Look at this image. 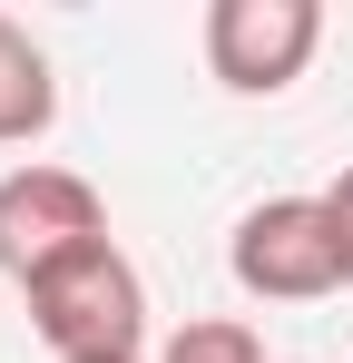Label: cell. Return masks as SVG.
Wrapping results in <instances>:
<instances>
[{
	"label": "cell",
	"instance_id": "1",
	"mask_svg": "<svg viewBox=\"0 0 353 363\" xmlns=\"http://www.w3.org/2000/svg\"><path fill=\"white\" fill-rule=\"evenodd\" d=\"M20 295H30V324H40L50 363H147V275L128 265L118 236L59 255Z\"/></svg>",
	"mask_w": 353,
	"mask_h": 363
},
{
	"label": "cell",
	"instance_id": "2",
	"mask_svg": "<svg viewBox=\"0 0 353 363\" xmlns=\"http://www.w3.org/2000/svg\"><path fill=\"white\" fill-rule=\"evenodd\" d=\"M226 265H235V285L255 304H324L334 285H353L324 196H265V206H245L235 236H226Z\"/></svg>",
	"mask_w": 353,
	"mask_h": 363
},
{
	"label": "cell",
	"instance_id": "3",
	"mask_svg": "<svg viewBox=\"0 0 353 363\" xmlns=\"http://www.w3.org/2000/svg\"><path fill=\"white\" fill-rule=\"evenodd\" d=\"M99 236H108V196L79 177V167L20 157V167L0 177V275H10V285L50 275L59 255H79V245H99Z\"/></svg>",
	"mask_w": 353,
	"mask_h": 363
},
{
	"label": "cell",
	"instance_id": "4",
	"mask_svg": "<svg viewBox=\"0 0 353 363\" xmlns=\"http://www.w3.org/2000/svg\"><path fill=\"white\" fill-rule=\"evenodd\" d=\"M324 50V10L314 0H216L206 10V69L235 99H285Z\"/></svg>",
	"mask_w": 353,
	"mask_h": 363
},
{
	"label": "cell",
	"instance_id": "5",
	"mask_svg": "<svg viewBox=\"0 0 353 363\" xmlns=\"http://www.w3.org/2000/svg\"><path fill=\"white\" fill-rule=\"evenodd\" d=\"M59 128V79H50V50L0 10V147H40Z\"/></svg>",
	"mask_w": 353,
	"mask_h": 363
},
{
	"label": "cell",
	"instance_id": "6",
	"mask_svg": "<svg viewBox=\"0 0 353 363\" xmlns=\"http://www.w3.org/2000/svg\"><path fill=\"white\" fill-rule=\"evenodd\" d=\"M157 363H265V334L255 324H235V314H196V324H176L167 354Z\"/></svg>",
	"mask_w": 353,
	"mask_h": 363
},
{
	"label": "cell",
	"instance_id": "7",
	"mask_svg": "<svg viewBox=\"0 0 353 363\" xmlns=\"http://www.w3.org/2000/svg\"><path fill=\"white\" fill-rule=\"evenodd\" d=\"M324 216H334V236H344V265H353V167L324 186Z\"/></svg>",
	"mask_w": 353,
	"mask_h": 363
}]
</instances>
